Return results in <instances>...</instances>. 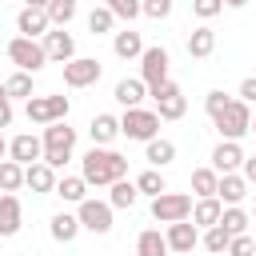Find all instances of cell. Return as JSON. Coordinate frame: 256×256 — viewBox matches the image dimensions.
I'll return each instance as SVG.
<instances>
[{
	"instance_id": "obj_1",
	"label": "cell",
	"mask_w": 256,
	"mask_h": 256,
	"mask_svg": "<svg viewBox=\"0 0 256 256\" xmlns=\"http://www.w3.org/2000/svg\"><path fill=\"white\" fill-rule=\"evenodd\" d=\"M80 176L88 184H96V188H112L116 180L128 176V160L120 152H112V148H96L92 144V152L80 160Z\"/></svg>"
},
{
	"instance_id": "obj_2",
	"label": "cell",
	"mask_w": 256,
	"mask_h": 256,
	"mask_svg": "<svg viewBox=\"0 0 256 256\" xmlns=\"http://www.w3.org/2000/svg\"><path fill=\"white\" fill-rule=\"evenodd\" d=\"M72 148H76V128H68V120L44 128V164L48 168H64L72 160Z\"/></svg>"
},
{
	"instance_id": "obj_3",
	"label": "cell",
	"mask_w": 256,
	"mask_h": 256,
	"mask_svg": "<svg viewBox=\"0 0 256 256\" xmlns=\"http://www.w3.org/2000/svg\"><path fill=\"white\" fill-rule=\"evenodd\" d=\"M120 136L140 140V144L156 140V136H160V112H152V108H124V116H120Z\"/></svg>"
},
{
	"instance_id": "obj_4",
	"label": "cell",
	"mask_w": 256,
	"mask_h": 256,
	"mask_svg": "<svg viewBox=\"0 0 256 256\" xmlns=\"http://www.w3.org/2000/svg\"><path fill=\"white\" fill-rule=\"evenodd\" d=\"M212 124H216L220 140H236V144H240V136H248V132H252V112H248V104H244V100H232V104H228Z\"/></svg>"
},
{
	"instance_id": "obj_5",
	"label": "cell",
	"mask_w": 256,
	"mask_h": 256,
	"mask_svg": "<svg viewBox=\"0 0 256 256\" xmlns=\"http://www.w3.org/2000/svg\"><path fill=\"white\" fill-rule=\"evenodd\" d=\"M8 60L16 64V72H40L48 64V52L40 40H28V36H16L8 40Z\"/></svg>"
},
{
	"instance_id": "obj_6",
	"label": "cell",
	"mask_w": 256,
	"mask_h": 256,
	"mask_svg": "<svg viewBox=\"0 0 256 256\" xmlns=\"http://www.w3.org/2000/svg\"><path fill=\"white\" fill-rule=\"evenodd\" d=\"M68 112H72V100L68 96H32L28 100V120L32 124H60V120H68Z\"/></svg>"
},
{
	"instance_id": "obj_7",
	"label": "cell",
	"mask_w": 256,
	"mask_h": 256,
	"mask_svg": "<svg viewBox=\"0 0 256 256\" xmlns=\"http://www.w3.org/2000/svg\"><path fill=\"white\" fill-rule=\"evenodd\" d=\"M152 220L160 224H180V220H192V196L184 192H164L152 200Z\"/></svg>"
},
{
	"instance_id": "obj_8",
	"label": "cell",
	"mask_w": 256,
	"mask_h": 256,
	"mask_svg": "<svg viewBox=\"0 0 256 256\" xmlns=\"http://www.w3.org/2000/svg\"><path fill=\"white\" fill-rule=\"evenodd\" d=\"M168 64H172L168 48H160V44L144 48V56H140V80L148 84V92H152V88H160V84L168 80Z\"/></svg>"
},
{
	"instance_id": "obj_9",
	"label": "cell",
	"mask_w": 256,
	"mask_h": 256,
	"mask_svg": "<svg viewBox=\"0 0 256 256\" xmlns=\"http://www.w3.org/2000/svg\"><path fill=\"white\" fill-rule=\"evenodd\" d=\"M112 204L108 200H84L80 204V228H88V232H96V236H104V232H112Z\"/></svg>"
},
{
	"instance_id": "obj_10",
	"label": "cell",
	"mask_w": 256,
	"mask_h": 256,
	"mask_svg": "<svg viewBox=\"0 0 256 256\" xmlns=\"http://www.w3.org/2000/svg\"><path fill=\"white\" fill-rule=\"evenodd\" d=\"M8 160L16 164H40L44 160V136H32V132H20L16 140H8Z\"/></svg>"
},
{
	"instance_id": "obj_11",
	"label": "cell",
	"mask_w": 256,
	"mask_h": 256,
	"mask_svg": "<svg viewBox=\"0 0 256 256\" xmlns=\"http://www.w3.org/2000/svg\"><path fill=\"white\" fill-rule=\"evenodd\" d=\"M96 80H100V60L76 56V60L64 64V84H68V88H88V84H96Z\"/></svg>"
},
{
	"instance_id": "obj_12",
	"label": "cell",
	"mask_w": 256,
	"mask_h": 256,
	"mask_svg": "<svg viewBox=\"0 0 256 256\" xmlns=\"http://www.w3.org/2000/svg\"><path fill=\"white\" fill-rule=\"evenodd\" d=\"M164 240H168V248L172 252H180V256H188L196 244H200V228L192 224V220H180V224H168V232H164Z\"/></svg>"
},
{
	"instance_id": "obj_13",
	"label": "cell",
	"mask_w": 256,
	"mask_h": 256,
	"mask_svg": "<svg viewBox=\"0 0 256 256\" xmlns=\"http://www.w3.org/2000/svg\"><path fill=\"white\" fill-rule=\"evenodd\" d=\"M24 228V208L16 192H0V236H16Z\"/></svg>"
},
{
	"instance_id": "obj_14",
	"label": "cell",
	"mask_w": 256,
	"mask_h": 256,
	"mask_svg": "<svg viewBox=\"0 0 256 256\" xmlns=\"http://www.w3.org/2000/svg\"><path fill=\"white\" fill-rule=\"evenodd\" d=\"M44 52H48V60H56V64H68V60H76V40H72V32H64V28H52V32L44 36Z\"/></svg>"
},
{
	"instance_id": "obj_15",
	"label": "cell",
	"mask_w": 256,
	"mask_h": 256,
	"mask_svg": "<svg viewBox=\"0 0 256 256\" xmlns=\"http://www.w3.org/2000/svg\"><path fill=\"white\" fill-rule=\"evenodd\" d=\"M244 148L236 144V140H220L216 144V152H212V168L220 172V176H228V172H236V168H244Z\"/></svg>"
},
{
	"instance_id": "obj_16",
	"label": "cell",
	"mask_w": 256,
	"mask_h": 256,
	"mask_svg": "<svg viewBox=\"0 0 256 256\" xmlns=\"http://www.w3.org/2000/svg\"><path fill=\"white\" fill-rule=\"evenodd\" d=\"M56 184H60V180H56V168H48L44 160L24 168V188H32L36 196H48V192H56Z\"/></svg>"
},
{
	"instance_id": "obj_17",
	"label": "cell",
	"mask_w": 256,
	"mask_h": 256,
	"mask_svg": "<svg viewBox=\"0 0 256 256\" xmlns=\"http://www.w3.org/2000/svg\"><path fill=\"white\" fill-rule=\"evenodd\" d=\"M48 28H52L48 12H40V8H20V16H16V32H20V36L36 40V36H48Z\"/></svg>"
},
{
	"instance_id": "obj_18",
	"label": "cell",
	"mask_w": 256,
	"mask_h": 256,
	"mask_svg": "<svg viewBox=\"0 0 256 256\" xmlns=\"http://www.w3.org/2000/svg\"><path fill=\"white\" fill-rule=\"evenodd\" d=\"M88 136H92V144H96V148H108V144L120 136V120H116L112 112H100V116H92Z\"/></svg>"
},
{
	"instance_id": "obj_19",
	"label": "cell",
	"mask_w": 256,
	"mask_h": 256,
	"mask_svg": "<svg viewBox=\"0 0 256 256\" xmlns=\"http://www.w3.org/2000/svg\"><path fill=\"white\" fill-rule=\"evenodd\" d=\"M220 216H224V204H220V196H208V200H196L192 204V224L196 228H216L220 224Z\"/></svg>"
},
{
	"instance_id": "obj_20",
	"label": "cell",
	"mask_w": 256,
	"mask_h": 256,
	"mask_svg": "<svg viewBox=\"0 0 256 256\" xmlns=\"http://www.w3.org/2000/svg\"><path fill=\"white\" fill-rule=\"evenodd\" d=\"M216 196H220V204L236 208V204L248 196V180H244L240 172H228V176H220V188H216Z\"/></svg>"
},
{
	"instance_id": "obj_21",
	"label": "cell",
	"mask_w": 256,
	"mask_h": 256,
	"mask_svg": "<svg viewBox=\"0 0 256 256\" xmlns=\"http://www.w3.org/2000/svg\"><path fill=\"white\" fill-rule=\"evenodd\" d=\"M112 52H116L120 60H136V56H144V36H140V32H132V28L116 32V40H112Z\"/></svg>"
},
{
	"instance_id": "obj_22",
	"label": "cell",
	"mask_w": 256,
	"mask_h": 256,
	"mask_svg": "<svg viewBox=\"0 0 256 256\" xmlns=\"http://www.w3.org/2000/svg\"><path fill=\"white\" fill-rule=\"evenodd\" d=\"M212 52H216V32H212L208 24H200V28L188 36V56H192V60H208Z\"/></svg>"
},
{
	"instance_id": "obj_23",
	"label": "cell",
	"mask_w": 256,
	"mask_h": 256,
	"mask_svg": "<svg viewBox=\"0 0 256 256\" xmlns=\"http://www.w3.org/2000/svg\"><path fill=\"white\" fill-rule=\"evenodd\" d=\"M144 160H148L152 168H168V164L176 160V144H172V140H164V136H156V140H148Z\"/></svg>"
},
{
	"instance_id": "obj_24",
	"label": "cell",
	"mask_w": 256,
	"mask_h": 256,
	"mask_svg": "<svg viewBox=\"0 0 256 256\" xmlns=\"http://www.w3.org/2000/svg\"><path fill=\"white\" fill-rule=\"evenodd\" d=\"M48 232H52V240H60V244H72V240L80 236V216H72V212H56Z\"/></svg>"
},
{
	"instance_id": "obj_25",
	"label": "cell",
	"mask_w": 256,
	"mask_h": 256,
	"mask_svg": "<svg viewBox=\"0 0 256 256\" xmlns=\"http://www.w3.org/2000/svg\"><path fill=\"white\" fill-rule=\"evenodd\" d=\"M112 96H116V104H124V108H140V100L148 96V84H144V80H120Z\"/></svg>"
},
{
	"instance_id": "obj_26",
	"label": "cell",
	"mask_w": 256,
	"mask_h": 256,
	"mask_svg": "<svg viewBox=\"0 0 256 256\" xmlns=\"http://www.w3.org/2000/svg\"><path fill=\"white\" fill-rule=\"evenodd\" d=\"M56 196L68 200V204H84V200H88V180H84V176H64V180L56 184Z\"/></svg>"
},
{
	"instance_id": "obj_27",
	"label": "cell",
	"mask_w": 256,
	"mask_h": 256,
	"mask_svg": "<svg viewBox=\"0 0 256 256\" xmlns=\"http://www.w3.org/2000/svg\"><path fill=\"white\" fill-rule=\"evenodd\" d=\"M216 188H220V172H216V168H196V172H192V192H196L200 200L216 196Z\"/></svg>"
},
{
	"instance_id": "obj_28",
	"label": "cell",
	"mask_w": 256,
	"mask_h": 256,
	"mask_svg": "<svg viewBox=\"0 0 256 256\" xmlns=\"http://www.w3.org/2000/svg\"><path fill=\"white\" fill-rule=\"evenodd\" d=\"M220 228L228 232V236H244L248 228H252V216L236 204V208H224V216H220Z\"/></svg>"
},
{
	"instance_id": "obj_29",
	"label": "cell",
	"mask_w": 256,
	"mask_h": 256,
	"mask_svg": "<svg viewBox=\"0 0 256 256\" xmlns=\"http://www.w3.org/2000/svg\"><path fill=\"white\" fill-rule=\"evenodd\" d=\"M172 248H168V240L156 232V228H148V232H140V240H136V256H168Z\"/></svg>"
},
{
	"instance_id": "obj_30",
	"label": "cell",
	"mask_w": 256,
	"mask_h": 256,
	"mask_svg": "<svg viewBox=\"0 0 256 256\" xmlns=\"http://www.w3.org/2000/svg\"><path fill=\"white\" fill-rule=\"evenodd\" d=\"M4 92H8V100H32L36 96L32 92V72H12L4 80Z\"/></svg>"
},
{
	"instance_id": "obj_31",
	"label": "cell",
	"mask_w": 256,
	"mask_h": 256,
	"mask_svg": "<svg viewBox=\"0 0 256 256\" xmlns=\"http://www.w3.org/2000/svg\"><path fill=\"white\" fill-rule=\"evenodd\" d=\"M136 196H140L136 180H116V184H112V196H108V204H112V208H132V204H136Z\"/></svg>"
},
{
	"instance_id": "obj_32",
	"label": "cell",
	"mask_w": 256,
	"mask_h": 256,
	"mask_svg": "<svg viewBox=\"0 0 256 256\" xmlns=\"http://www.w3.org/2000/svg\"><path fill=\"white\" fill-rule=\"evenodd\" d=\"M20 188H24V164L4 160L0 164V192H20Z\"/></svg>"
},
{
	"instance_id": "obj_33",
	"label": "cell",
	"mask_w": 256,
	"mask_h": 256,
	"mask_svg": "<svg viewBox=\"0 0 256 256\" xmlns=\"http://www.w3.org/2000/svg\"><path fill=\"white\" fill-rule=\"evenodd\" d=\"M156 112H160V120H180V116L188 112V100H184V92H172V96L156 100Z\"/></svg>"
},
{
	"instance_id": "obj_34",
	"label": "cell",
	"mask_w": 256,
	"mask_h": 256,
	"mask_svg": "<svg viewBox=\"0 0 256 256\" xmlns=\"http://www.w3.org/2000/svg\"><path fill=\"white\" fill-rule=\"evenodd\" d=\"M136 188H140L144 196H152V200L168 192V184H164V176H160V168H148V172H140V176H136Z\"/></svg>"
},
{
	"instance_id": "obj_35",
	"label": "cell",
	"mask_w": 256,
	"mask_h": 256,
	"mask_svg": "<svg viewBox=\"0 0 256 256\" xmlns=\"http://www.w3.org/2000/svg\"><path fill=\"white\" fill-rule=\"evenodd\" d=\"M72 16H76V4H68V0H52V4H48V20H52V28H68Z\"/></svg>"
},
{
	"instance_id": "obj_36",
	"label": "cell",
	"mask_w": 256,
	"mask_h": 256,
	"mask_svg": "<svg viewBox=\"0 0 256 256\" xmlns=\"http://www.w3.org/2000/svg\"><path fill=\"white\" fill-rule=\"evenodd\" d=\"M88 28H92V36H104V32H112L116 28V16H112V8L104 4V8H92V16H88Z\"/></svg>"
},
{
	"instance_id": "obj_37",
	"label": "cell",
	"mask_w": 256,
	"mask_h": 256,
	"mask_svg": "<svg viewBox=\"0 0 256 256\" xmlns=\"http://www.w3.org/2000/svg\"><path fill=\"white\" fill-rule=\"evenodd\" d=\"M200 244H204V248H208L212 256H220V252H228V244H232V236H228V232H224V228L216 224V228H208V232L200 236Z\"/></svg>"
},
{
	"instance_id": "obj_38",
	"label": "cell",
	"mask_w": 256,
	"mask_h": 256,
	"mask_svg": "<svg viewBox=\"0 0 256 256\" xmlns=\"http://www.w3.org/2000/svg\"><path fill=\"white\" fill-rule=\"evenodd\" d=\"M108 8H112L116 20H136V16H144V0H108Z\"/></svg>"
},
{
	"instance_id": "obj_39",
	"label": "cell",
	"mask_w": 256,
	"mask_h": 256,
	"mask_svg": "<svg viewBox=\"0 0 256 256\" xmlns=\"http://www.w3.org/2000/svg\"><path fill=\"white\" fill-rule=\"evenodd\" d=\"M228 104H232V96H224V92H220V88H216V92H208V96H204V108H208V116H212V120H216V116H220V112H224V108H228Z\"/></svg>"
},
{
	"instance_id": "obj_40",
	"label": "cell",
	"mask_w": 256,
	"mask_h": 256,
	"mask_svg": "<svg viewBox=\"0 0 256 256\" xmlns=\"http://www.w3.org/2000/svg\"><path fill=\"white\" fill-rule=\"evenodd\" d=\"M256 252V240H252V232H244V236H232V244H228V256H252Z\"/></svg>"
},
{
	"instance_id": "obj_41",
	"label": "cell",
	"mask_w": 256,
	"mask_h": 256,
	"mask_svg": "<svg viewBox=\"0 0 256 256\" xmlns=\"http://www.w3.org/2000/svg\"><path fill=\"white\" fill-rule=\"evenodd\" d=\"M192 12H196L200 20H212V16L224 12V0H192Z\"/></svg>"
},
{
	"instance_id": "obj_42",
	"label": "cell",
	"mask_w": 256,
	"mask_h": 256,
	"mask_svg": "<svg viewBox=\"0 0 256 256\" xmlns=\"http://www.w3.org/2000/svg\"><path fill=\"white\" fill-rule=\"evenodd\" d=\"M144 16H152V20H168V16H172V0H144Z\"/></svg>"
},
{
	"instance_id": "obj_43",
	"label": "cell",
	"mask_w": 256,
	"mask_h": 256,
	"mask_svg": "<svg viewBox=\"0 0 256 256\" xmlns=\"http://www.w3.org/2000/svg\"><path fill=\"white\" fill-rule=\"evenodd\" d=\"M8 124H12V100H8V92L0 84V128H8Z\"/></svg>"
},
{
	"instance_id": "obj_44",
	"label": "cell",
	"mask_w": 256,
	"mask_h": 256,
	"mask_svg": "<svg viewBox=\"0 0 256 256\" xmlns=\"http://www.w3.org/2000/svg\"><path fill=\"white\" fill-rule=\"evenodd\" d=\"M240 100H244V104H256V76H248V80L240 84Z\"/></svg>"
},
{
	"instance_id": "obj_45",
	"label": "cell",
	"mask_w": 256,
	"mask_h": 256,
	"mask_svg": "<svg viewBox=\"0 0 256 256\" xmlns=\"http://www.w3.org/2000/svg\"><path fill=\"white\" fill-rule=\"evenodd\" d=\"M244 180H248V184H256V156H248V160H244Z\"/></svg>"
},
{
	"instance_id": "obj_46",
	"label": "cell",
	"mask_w": 256,
	"mask_h": 256,
	"mask_svg": "<svg viewBox=\"0 0 256 256\" xmlns=\"http://www.w3.org/2000/svg\"><path fill=\"white\" fill-rule=\"evenodd\" d=\"M48 4L52 0H24V8H40V12H48Z\"/></svg>"
},
{
	"instance_id": "obj_47",
	"label": "cell",
	"mask_w": 256,
	"mask_h": 256,
	"mask_svg": "<svg viewBox=\"0 0 256 256\" xmlns=\"http://www.w3.org/2000/svg\"><path fill=\"white\" fill-rule=\"evenodd\" d=\"M4 156H8V140L0 136V164H4Z\"/></svg>"
},
{
	"instance_id": "obj_48",
	"label": "cell",
	"mask_w": 256,
	"mask_h": 256,
	"mask_svg": "<svg viewBox=\"0 0 256 256\" xmlns=\"http://www.w3.org/2000/svg\"><path fill=\"white\" fill-rule=\"evenodd\" d=\"M224 4H228V8H244L248 0H224Z\"/></svg>"
},
{
	"instance_id": "obj_49",
	"label": "cell",
	"mask_w": 256,
	"mask_h": 256,
	"mask_svg": "<svg viewBox=\"0 0 256 256\" xmlns=\"http://www.w3.org/2000/svg\"><path fill=\"white\" fill-rule=\"evenodd\" d=\"M252 132H256V116H252Z\"/></svg>"
},
{
	"instance_id": "obj_50",
	"label": "cell",
	"mask_w": 256,
	"mask_h": 256,
	"mask_svg": "<svg viewBox=\"0 0 256 256\" xmlns=\"http://www.w3.org/2000/svg\"><path fill=\"white\" fill-rule=\"evenodd\" d=\"M252 240H256V228H252Z\"/></svg>"
},
{
	"instance_id": "obj_51",
	"label": "cell",
	"mask_w": 256,
	"mask_h": 256,
	"mask_svg": "<svg viewBox=\"0 0 256 256\" xmlns=\"http://www.w3.org/2000/svg\"><path fill=\"white\" fill-rule=\"evenodd\" d=\"M252 220H256V212H252Z\"/></svg>"
},
{
	"instance_id": "obj_52",
	"label": "cell",
	"mask_w": 256,
	"mask_h": 256,
	"mask_svg": "<svg viewBox=\"0 0 256 256\" xmlns=\"http://www.w3.org/2000/svg\"><path fill=\"white\" fill-rule=\"evenodd\" d=\"M68 4H76V0H68Z\"/></svg>"
}]
</instances>
